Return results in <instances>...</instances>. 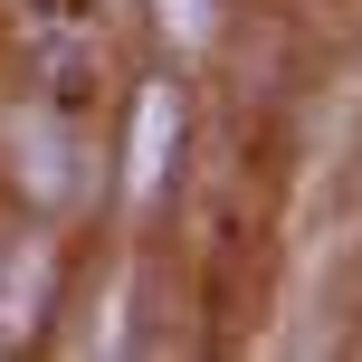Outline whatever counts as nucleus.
<instances>
[{
    "mask_svg": "<svg viewBox=\"0 0 362 362\" xmlns=\"http://www.w3.org/2000/svg\"><path fill=\"white\" fill-rule=\"evenodd\" d=\"M163 153H172V86H153L144 115H134V163H124L134 191H153V181H163Z\"/></svg>",
    "mask_w": 362,
    "mask_h": 362,
    "instance_id": "f257e3e1",
    "label": "nucleus"
},
{
    "mask_svg": "<svg viewBox=\"0 0 362 362\" xmlns=\"http://www.w3.org/2000/svg\"><path fill=\"white\" fill-rule=\"evenodd\" d=\"M163 29H172V38H200V29H210V10H200V0H163Z\"/></svg>",
    "mask_w": 362,
    "mask_h": 362,
    "instance_id": "f03ea898",
    "label": "nucleus"
}]
</instances>
